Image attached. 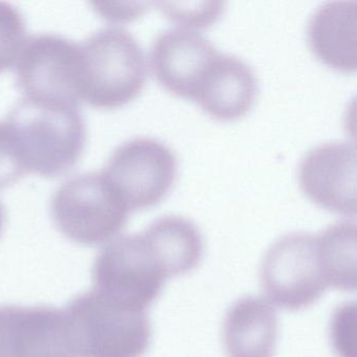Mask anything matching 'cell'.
Here are the masks:
<instances>
[{"label": "cell", "instance_id": "obj_21", "mask_svg": "<svg viewBox=\"0 0 357 357\" xmlns=\"http://www.w3.org/2000/svg\"><path fill=\"white\" fill-rule=\"evenodd\" d=\"M5 208H3V204L0 202V233L3 231V225H5Z\"/></svg>", "mask_w": 357, "mask_h": 357}, {"label": "cell", "instance_id": "obj_12", "mask_svg": "<svg viewBox=\"0 0 357 357\" xmlns=\"http://www.w3.org/2000/svg\"><path fill=\"white\" fill-rule=\"evenodd\" d=\"M257 91L252 68L241 58L218 54L200 81L194 100L219 120H234L252 107Z\"/></svg>", "mask_w": 357, "mask_h": 357}, {"label": "cell", "instance_id": "obj_9", "mask_svg": "<svg viewBox=\"0 0 357 357\" xmlns=\"http://www.w3.org/2000/svg\"><path fill=\"white\" fill-rule=\"evenodd\" d=\"M356 160V145L353 142H326L314 146L301 160V188L323 208L354 216L357 211Z\"/></svg>", "mask_w": 357, "mask_h": 357}, {"label": "cell", "instance_id": "obj_20", "mask_svg": "<svg viewBox=\"0 0 357 357\" xmlns=\"http://www.w3.org/2000/svg\"><path fill=\"white\" fill-rule=\"evenodd\" d=\"M100 6L98 11L105 15L109 20H130L141 16L147 11L150 3H98Z\"/></svg>", "mask_w": 357, "mask_h": 357}, {"label": "cell", "instance_id": "obj_4", "mask_svg": "<svg viewBox=\"0 0 357 357\" xmlns=\"http://www.w3.org/2000/svg\"><path fill=\"white\" fill-rule=\"evenodd\" d=\"M130 212L102 170L66 179L51 200L56 227L68 240L80 245L112 241L124 229Z\"/></svg>", "mask_w": 357, "mask_h": 357}, {"label": "cell", "instance_id": "obj_2", "mask_svg": "<svg viewBox=\"0 0 357 357\" xmlns=\"http://www.w3.org/2000/svg\"><path fill=\"white\" fill-rule=\"evenodd\" d=\"M6 118L15 133L26 173L56 176L80 158L86 133L77 106L24 98Z\"/></svg>", "mask_w": 357, "mask_h": 357}, {"label": "cell", "instance_id": "obj_15", "mask_svg": "<svg viewBox=\"0 0 357 357\" xmlns=\"http://www.w3.org/2000/svg\"><path fill=\"white\" fill-rule=\"evenodd\" d=\"M143 233L160 257L169 278L185 275L199 265L204 240L190 219L167 215L154 220Z\"/></svg>", "mask_w": 357, "mask_h": 357}, {"label": "cell", "instance_id": "obj_5", "mask_svg": "<svg viewBox=\"0 0 357 357\" xmlns=\"http://www.w3.org/2000/svg\"><path fill=\"white\" fill-rule=\"evenodd\" d=\"M260 280L269 300L288 310L311 306L328 288L335 289L317 234L305 231L287 234L271 244L261 265Z\"/></svg>", "mask_w": 357, "mask_h": 357}, {"label": "cell", "instance_id": "obj_13", "mask_svg": "<svg viewBox=\"0 0 357 357\" xmlns=\"http://www.w3.org/2000/svg\"><path fill=\"white\" fill-rule=\"evenodd\" d=\"M311 50L326 66L342 72L357 68V1L334 0L323 3L308 24Z\"/></svg>", "mask_w": 357, "mask_h": 357}, {"label": "cell", "instance_id": "obj_8", "mask_svg": "<svg viewBox=\"0 0 357 357\" xmlns=\"http://www.w3.org/2000/svg\"><path fill=\"white\" fill-rule=\"evenodd\" d=\"M102 172L133 211L153 206L168 193L176 178L177 160L160 139L139 135L121 144Z\"/></svg>", "mask_w": 357, "mask_h": 357}, {"label": "cell", "instance_id": "obj_19", "mask_svg": "<svg viewBox=\"0 0 357 357\" xmlns=\"http://www.w3.org/2000/svg\"><path fill=\"white\" fill-rule=\"evenodd\" d=\"M26 170L17 139L7 118L0 120V189L15 183Z\"/></svg>", "mask_w": 357, "mask_h": 357}, {"label": "cell", "instance_id": "obj_10", "mask_svg": "<svg viewBox=\"0 0 357 357\" xmlns=\"http://www.w3.org/2000/svg\"><path fill=\"white\" fill-rule=\"evenodd\" d=\"M218 54L202 33L176 26L158 35L150 64L162 86L175 95L194 99L202 77Z\"/></svg>", "mask_w": 357, "mask_h": 357}, {"label": "cell", "instance_id": "obj_7", "mask_svg": "<svg viewBox=\"0 0 357 357\" xmlns=\"http://www.w3.org/2000/svg\"><path fill=\"white\" fill-rule=\"evenodd\" d=\"M14 66L24 98L70 106L83 101L82 51L70 39L51 33L28 37Z\"/></svg>", "mask_w": 357, "mask_h": 357}, {"label": "cell", "instance_id": "obj_3", "mask_svg": "<svg viewBox=\"0 0 357 357\" xmlns=\"http://www.w3.org/2000/svg\"><path fill=\"white\" fill-rule=\"evenodd\" d=\"M81 45L83 101L100 108H116L143 91L148 63L137 39L120 26L100 29Z\"/></svg>", "mask_w": 357, "mask_h": 357}, {"label": "cell", "instance_id": "obj_16", "mask_svg": "<svg viewBox=\"0 0 357 357\" xmlns=\"http://www.w3.org/2000/svg\"><path fill=\"white\" fill-rule=\"evenodd\" d=\"M336 281V289H356V225L340 221L317 234Z\"/></svg>", "mask_w": 357, "mask_h": 357}, {"label": "cell", "instance_id": "obj_17", "mask_svg": "<svg viewBox=\"0 0 357 357\" xmlns=\"http://www.w3.org/2000/svg\"><path fill=\"white\" fill-rule=\"evenodd\" d=\"M28 36L20 10L0 1V72L15 66Z\"/></svg>", "mask_w": 357, "mask_h": 357}, {"label": "cell", "instance_id": "obj_6", "mask_svg": "<svg viewBox=\"0 0 357 357\" xmlns=\"http://www.w3.org/2000/svg\"><path fill=\"white\" fill-rule=\"evenodd\" d=\"M168 278L143 231L107 242L93 262V289L137 308L146 309L151 305Z\"/></svg>", "mask_w": 357, "mask_h": 357}, {"label": "cell", "instance_id": "obj_18", "mask_svg": "<svg viewBox=\"0 0 357 357\" xmlns=\"http://www.w3.org/2000/svg\"><path fill=\"white\" fill-rule=\"evenodd\" d=\"M223 1H200V3H160V11L181 28H206L221 15L225 10Z\"/></svg>", "mask_w": 357, "mask_h": 357}, {"label": "cell", "instance_id": "obj_1", "mask_svg": "<svg viewBox=\"0 0 357 357\" xmlns=\"http://www.w3.org/2000/svg\"><path fill=\"white\" fill-rule=\"evenodd\" d=\"M63 312L70 357H143L149 349L145 309L93 289L76 296Z\"/></svg>", "mask_w": 357, "mask_h": 357}, {"label": "cell", "instance_id": "obj_11", "mask_svg": "<svg viewBox=\"0 0 357 357\" xmlns=\"http://www.w3.org/2000/svg\"><path fill=\"white\" fill-rule=\"evenodd\" d=\"M0 357H70L63 311L49 306L0 307Z\"/></svg>", "mask_w": 357, "mask_h": 357}, {"label": "cell", "instance_id": "obj_14", "mask_svg": "<svg viewBox=\"0 0 357 357\" xmlns=\"http://www.w3.org/2000/svg\"><path fill=\"white\" fill-rule=\"evenodd\" d=\"M277 336V312L260 296L238 301L225 317L223 342L227 357H273Z\"/></svg>", "mask_w": 357, "mask_h": 357}]
</instances>
